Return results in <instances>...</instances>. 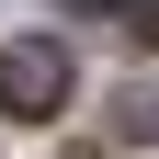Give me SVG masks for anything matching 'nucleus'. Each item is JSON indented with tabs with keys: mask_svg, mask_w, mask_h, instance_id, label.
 <instances>
[{
	"mask_svg": "<svg viewBox=\"0 0 159 159\" xmlns=\"http://www.w3.org/2000/svg\"><path fill=\"white\" fill-rule=\"evenodd\" d=\"M68 11H102V23H125V11H136V0H68Z\"/></svg>",
	"mask_w": 159,
	"mask_h": 159,
	"instance_id": "obj_2",
	"label": "nucleus"
},
{
	"mask_svg": "<svg viewBox=\"0 0 159 159\" xmlns=\"http://www.w3.org/2000/svg\"><path fill=\"white\" fill-rule=\"evenodd\" d=\"M136 125H148V136H159V102H148V114H136Z\"/></svg>",
	"mask_w": 159,
	"mask_h": 159,
	"instance_id": "obj_3",
	"label": "nucleus"
},
{
	"mask_svg": "<svg viewBox=\"0 0 159 159\" xmlns=\"http://www.w3.org/2000/svg\"><path fill=\"white\" fill-rule=\"evenodd\" d=\"M68 91H80V68H68V46H57V34H11V46H0V114L57 125V114H68Z\"/></svg>",
	"mask_w": 159,
	"mask_h": 159,
	"instance_id": "obj_1",
	"label": "nucleus"
}]
</instances>
